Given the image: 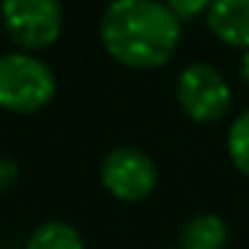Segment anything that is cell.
Wrapping results in <instances>:
<instances>
[{"label":"cell","instance_id":"cell-1","mask_svg":"<svg viewBox=\"0 0 249 249\" xmlns=\"http://www.w3.org/2000/svg\"><path fill=\"white\" fill-rule=\"evenodd\" d=\"M102 46L115 62L134 70H153L172 59L182 27L158 0H113L99 24Z\"/></svg>","mask_w":249,"mask_h":249},{"label":"cell","instance_id":"cell-2","mask_svg":"<svg viewBox=\"0 0 249 249\" xmlns=\"http://www.w3.org/2000/svg\"><path fill=\"white\" fill-rule=\"evenodd\" d=\"M56 78L46 62L30 54L0 56V107L11 113H38L54 99Z\"/></svg>","mask_w":249,"mask_h":249},{"label":"cell","instance_id":"cell-3","mask_svg":"<svg viewBox=\"0 0 249 249\" xmlns=\"http://www.w3.org/2000/svg\"><path fill=\"white\" fill-rule=\"evenodd\" d=\"M0 14L8 38L27 51L46 49L62 33L59 0H3Z\"/></svg>","mask_w":249,"mask_h":249},{"label":"cell","instance_id":"cell-4","mask_svg":"<svg viewBox=\"0 0 249 249\" xmlns=\"http://www.w3.org/2000/svg\"><path fill=\"white\" fill-rule=\"evenodd\" d=\"M177 102L190 121L214 124L231 107V86L220 75V70H214L212 65H204V62H196L179 72Z\"/></svg>","mask_w":249,"mask_h":249},{"label":"cell","instance_id":"cell-5","mask_svg":"<svg viewBox=\"0 0 249 249\" xmlns=\"http://www.w3.org/2000/svg\"><path fill=\"white\" fill-rule=\"evenodd\" d=\"M99 179L113 198L126 204H140L156 190V163L140 147H115L99 166Z\"/></svg>","mask_w":249,"mask_h":249},{"label":"cell","instance_id":"cell-6","mask_svg":"<svg viewBox=\"0 0 249 249\" xmlns=\"http://www.w3.org/2000/svg\"><path fill=\"white\" fill-rule=\"evenodd\" d=\"M206 24L222 43L249 51V0H212Z\"/></svg>","mask_w":249,"mask_h":249},{"label":"cell","instance_id":"cell-7","mask_svg":"<svg viewBox=\"0 0 249 249\" xmlns=\"http://www.w3.org/2000/svg\"><path fill=\"white\" fill-rule=\"evenodd\" d=\"M228 225L220 214H193L179 231V249H225Z\"/></svg>","mask_w":249,"mask_h":249},{"label":"cell","instance_id":"cell-8","mask_svg":"<svg viewBox=\"0 0 249 249\" xmlns=\"http://www.w3.org/2000/svg\"><path fill=\"white\" fill-rule=\"evenodd\" d=\"M24 249H86V244L72 225L62 220H49L30 233Z\"/></svg>","mask_w":249,"mask_h":249},{"label":"cell","instance_id":"cell-9","mask_svg":"<svg viewBox=\"0 0 249 249\" xmlns=\"http://www.w3.org/2000/svg\"><path fill=\"white\" fill-rule=\"evenodd\" d=\"M228 156L233 166L249 177V110H244L228 129Z\"/></svg>","mask_w":249,"mask_h":249},{"label":"cell","instance_id":"cell-10","mask_svg":"<svg viewBox=\"0 0 249 249\" xmlns=\"http://www.w3.org/2000/svg\"><path fill=\"white\" fill-rule=\"evenodd\" d=\"M209 6H212V0H166V8L177 19H193Z\"/></svg>","mask_w":249,"mask_h":249},{"label":"cell","instance_id":"cell-11","mask_svg":"<svg viewBox=\"0 0 249 249\" xmlns=\"http://www.w3.org/2000/svg\"><path fill=\"white\" fill-rule=\"evenodd\" d=\"M17 177H19V166L11 161V158L0 156V193L11 188V185L17 182Z\"/></svg>","mask_w":249,"mask_h":249},{"label":"cell","instance_id":"cell-12","mask_svg":"<svg viewBox=\"0 0 249 249\" xmlns=\"http://www.w3.org/2000/svg\"><path fill=\"white\" fill-rule=\"evenodd\" d=\"M241 78L249 86V51H244V56H241Z\"/></svg>","mask_w":249,"mask_h":249},{"label":"cell","instance_id":"cell-13","mask_svg":"<svg viewBox=\"0 0 249 249\" xmlns=\"http://www.w3.org/2000/svg\"><path fill=\"white\" fill-rule=\"evenodd\" d=\"M177 249H179V247H177Z\"/></svg>","mask_w":249,"mask_h":249}]
</instances>
